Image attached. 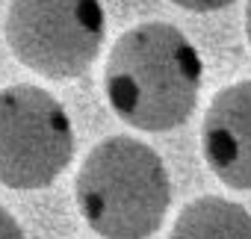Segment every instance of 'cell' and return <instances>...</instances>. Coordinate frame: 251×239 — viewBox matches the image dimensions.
<instances>
[{"instance_id":"3","label":"cell","mask_w":251,"mask_h":239,"mask_svg":"<svg viewBox=\"0 0 251 239\" xmlns=\"http://www.w3.org/2000/svg\"><path fill=\"white\" fill-rule=\"evenodd\" d=\"M3 33L12 56L30 71L74 80L98 59L106 15L100 0H12Z\"/></svg>"},{"instance_id":"8","label":"cell","mask_w":251,"mask_h":239,"mask_svg":"<svg viewBox=\"0 0 251 239\" xmlns=\"http://www.w3.org/2000/svg\"><path fill=\"white\" fill-rule=\"evenodd\" d=\"M0 239H24V230H21L18 218L6 207H0Z\"/></svg>"},{"instance_id":"1","label":"cell","mask_w":251,"mask_h":239,"mask_svg":"<svg viewBox=\"0 0 251 239\" xmlns=\"http://www.w3.org/2000/svg\"><path fill=\"white\" fill-rule=\"evenodd\" d=\"M204 62L198 48L166 21L121 33L106 56L103 89L112 112L145 133L180 127L198 103Z\"/></svg>"},{"instance_id":"2","label":"cell","mask_w":251,"mask_h":239,"mask_svg":"<svg viewBox=\"0 0 251 239\" xmlns=\"http://www.w3.org/2000/svg\"><path fill=\"white\" fill-rule=\"evenodd\" d=\"M74 195L98 236L148 239L169 213L172 180L154 148L130 136H109L80 163Z\"/></svg>"},{"instance_id":"6","label":"cell","mask_w":251,"mask_h":239,"mask_svg":"<svg viewBox=\"0 0 251 239\" xmlns=\"http://www.w3.org/2000/svg\"><path fill=\"white\" fill-rule=\"evenodd\" d=\"M169 239H251V213L236 201L204 195L180 210Z\"/></svg>"},{"instance_id":"9","label":"cell","mask_w":251,"mask_h":239,"mask_svg":"<svg viewBox=\"0 0 251 239\" xmlns=\"http://www.w3.org/2000/svg\"><path fill=\"white\" fill-rule=\"evenodd\" d=\"M245 39H248V45H251V0L245 3Z\"/></svg>"},{"instance_id":"4","label":"cell","mask_w":251,"mask_h":239,"mask_svg":"<svg viewBox=\"0 0 251 239\" xmlns=\"http://www.w3.org/2000/svg\"><path fill=\"white\" fill-rule=\"evenodd\" d=\"M74 157L65 106L39 86L0 89V183L33 192L50 186Z\"/></svg>"},{"instance_id":"7","label":"cell","mask_w":251,"mask_h":239,"mask_svg":"<svg viewBox=\"0 0 251 239\" xmlns=\"http://www.w3.org/2000/svg\"><path fill=\"white\" fill-rule=\"evenodd\" d=\"M175 6L186 9V12H219V9H227L233 0H172Z\"/></svg>"},{"instance_id":"5","label":"cell","mask_w":251,"mask_h":239,"mask_svg":"<svg viewBox=\"0 0 251 239\" xmlns=\"http://www.w3.org/2000/svg\"><path fill=\"white\" fill-rule=\"evenodd\" d=\"M201 154L225 186L251 192V80L216 92L201 121Z\"/></svg>"}]
</instances>
